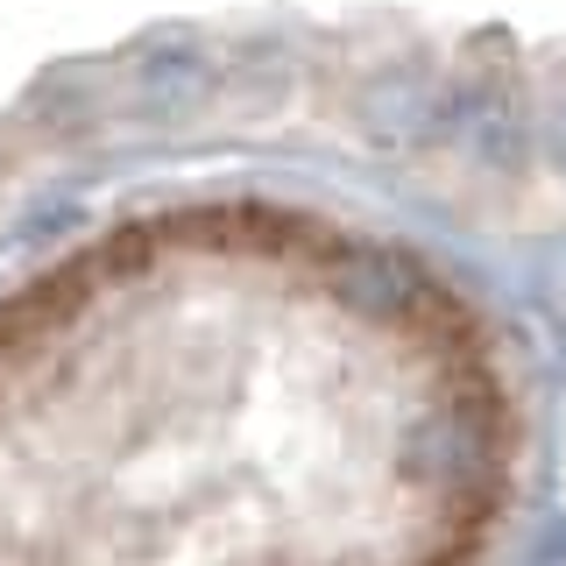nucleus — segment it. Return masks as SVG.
Listing matches in <instances>:
<instances>
[{"label": "nucleus", "mask_w": 566, "mask_h": 566, "mask_svg": "<svg viewBox=\"0 0 566 566\" xmlns=\"http://www.w3.org/2000/svg\"><path fill=\"white\" fill-rule=\"evenodd\" d=\"M545 156H553V164L566 170V99L553 106V120H545Z\"/></svg>", "instance_id": "2"}, {"label": "nucleus", "mask_w": 566, "mask_h": 566, "mask_svg": "<svg viewBox=\"0 0 566 566\" xmlns=\"http://www.w3.org/2000/svg\"><path fill=\"white\" fill-rule=\"evenodd\" d=\"M354 291H361V305H397V297H403V270L389 255H354Z\"/></svg>", "instance_id": "1"}]
</instances>
